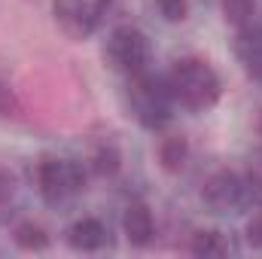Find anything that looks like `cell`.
<instances>
[{
    "label": "cell",
    "instance_id": "6da1fadb",
    "mask_svg": "<svg viewBox=\"0 0 262 259\" xmlns=\"http://www.w3.org/2000/svg\"><path fill=\"white\" fill-rule=\"evenodd\" d=\"M165 79H168V89L174 95V104H180L192 113L210 110L223 95L220 73L204 58H180Z\"/></svg>",
    "mask_w": 262,
    "mask_h": 259
},
{
    "label": "cell",
    "instance_id": "7a4b0ae2",
    "mask_svg": "<svg viewBox=\"0 0 262 259\" xmlns=\"http://www.w3.org/2000/svg\"><path fill=\"white\" fill-rule=\"evenodd\" d=\"M128 110L131 116L149 131H162L174 119V95L165 76H152L149 70L131 76L128 82Z\"/></svg>",
    "mask_w": 262,
    "mask_h": 259
},
{
    "label": "cell",
    "instance_id": "3957f363",
    "mask_svg": "<svg viewBox=\"0 0 262 259\" xmlns=\"http://www.w3.org/2000/svg\"><path fill=\"white\" fill-rule=\"evenodd\" d=\"M152 58V49H149V40L140 28L134 25H119L110 37H107V46H104V61L110 64V70L116 73H125V76H137L149 67Z\"/></svg>",
    "mask_w": 262,
    "mask_h": 259
},
{
    "label": "cell",
    "instance_id": "277c9868",
    "mask_svg": "<svg viewBox=\"0 0 262 259\" xmlns=\"http://www.w3.org/2000/svg\"><path fill=\"white\" fill-rule=\"evenodd\" d=\"M37 186H40V195L49 204H61V201L82 192V186H85V168L76 159L46 156L37 165Z\"/></svg>",
    "mask_w": 262,
    "mask_h": 259
},
{
    "label": "cell",
    "instance_id": "5b68a950",
    "mask_svg": "<svg viewBox=\"0 0 262 259\" xmlns=\"http://www.w3.org/2000/svg\"><path fill=\"white\" fill-rule=\"evenodd\" d=\"M110 3L113 0H55L52 3V15H55L58 28L64 31L67 37L89 40L101 28Z\"/></svg>",
    "mask_w": 262,
    "mask_h": 259
},
{
    "label": "cell",
    "instance_id": "8992f818",
    "mask_svg": "<svg viewBox=\"0 0 262 259\" xmlns=\"http://www.w3.org/2000/svg\"><path fill=\"white\" fill-rule=\"evenodd\" d=\"M201 201L207 204L210 213H238L241 207H247L253 201L250 183H247V177H241L235 171H220L204 183Z\"/></svg>",
    "mask_w": 262,
    "mask_h": 259
},
{
    "label": "cell",
    "instance_id": "52a82bcc",
    "mask_svg": "<svg viewBox=\"0 0 262 259\" xmlns=\"http://www.w3.org/2000/svg\"><path fill=\"white\" fill-rule=\"evenodd\" d=\"M235 55L250 79L262 82V25H244L235 37Z\"/></svg>",
    "mask_w": 262,
    "mask_h": 259
},
{
    "label": "cell",
    "instance_id": "ba28073f",
    "mask_svg": "<svg viewBox=\"0 0 262 259\" xmlns=\"http://www.w3.org/2000/svg\"><path fill=\"white\" fill-rule=\"evenodd\" d=\"M107 241H110V232L98 217H82L67 229V244L79 253H95L107 247Z\"/></svg>",
    "mask_w": 262,
    "mask_h": 259
},
{
    "label": "cell",
    "instance_id": "9c48e42d",
    "mask_svg": "<svg viewBox=\"0 0 262 259\" xmlns=\"http://www.w3.org/2000/svg\"><path fill=\"white\" fill-rule=\"evenodd\" d=\"M122 229H125V238H128L134 247H146L152 238H156V223H152V213L146 204H128L125 217H122Z\"/></svg>",
    "mask_w": 262,
    "mask_h": 259
},
{
    "label": "cell",
    "instance_id": "30bf717a",
    "mask_svg": "<svg viewBox=\"0 0 262 259\" xmlns=\"http://www.w3.org/2000/svg\"><path fill=\"white\" fill-rule=\"evenodd\" d=\"M195 256H204V259H216V256H229L235 253L232 241L223 235V232H213V229H201L192 235V247H189Z\"/></svg>",
    "mask_w": 262,
    "mask_h": 259
},
{
    "label": "cell",
    "instance_id": "8fae6325",
    "mask_svg": "<svg viewBox=\"0 0 262 259\" xmlns=\"http://www.w3.org/2000/svg\"><path fill=\"white\" fill-rule=\"evenodd\" d=\"M186 159H189V143H186L183 134L165 137V140L159 143V162H162V168H165L168 174H180L183 165H186Z\"/></svg>",
    "mask_w": 262,
    "mask_h": 259
},
{
    "label": "cell",
    "instance_id": "7c38bea8",
    "mask_svg": "<svg viewBox=\"0 0 262 259\" xmlns=\"http://www.w3.org/2000/svg\"><path fill=\"white\" fill-rule=\"evenodd\" d=\"M12 238H15V244L21 250H46L49 247V235L37 223H18L15 232H12Z\"/></svg>",
    "mask_w": 262,
    "mask_h": 259
},
{
    "label": "cell",
    "instance_id": "4fadbf2b",
    "mask_svg": "<svg viewBox=\"0 0 262 259\" xmlns=\"http://www.w3.org/2000/svg\"><path fill=\"white\" fill-rule=\"evenodd\" d=\"M256 12H259V3L256 0H223V15L235 28L253 25L256 21Z\"/></svg>",
    "mask_w": 262,
    "mask_h": 259
},
{
    "label": "cell",
    "instance_id": "5bb4252c",
    "mask_svg": "<svg viewBox=\"0 0 262 259\" xmlns=\"http://www.w3.org/2000/svg\"><path fill=\"white\" fill-rule=\"evenodd\" d=\"M95 171L98 174H116L119 171V165H122V156H119V149H116V143H101L98 149H95Z\"/></svg>",
    "mask_w": 262,
    "mask_h": 259
},
{
    "label": "cell",
    "instance_id": "9a60e30c",
    "mask_svg": "<svg viewBox=\"0 0 262 259\" xmlns=\"http://www.w3.org/2000/svg\"><path fill=\"white\" fill-rule=\"evenodd\" d=\"M156 9L165 15V21H183L189 15V0H156Z\"/></svg>",
    "mask_w": 262,
    "mask_h": 259
},
{
    "label": "cell",
    "instance_id": "2e32d148",
    "mask_svg": "<svg viewBox=\"0 0 262 259\" xmlns=\"http://www.w3.org/2000/svg\"><path fill=\"white\" fill-rule=\"evenodd\" d=\"M18 113V101L12 95V89L0 79V116H15Z\"/></svg>",
    "mask_w": 262,
    "mask_h": 259
},
{
    "label": "cell",
    "instance_id": "e0dca14e",
    "mask_svg": "<svg viewBox=\"0 0 262 259\" xmlns=\"http://www.w3.org/2000/svg\"><path fill=\"white\" fill-rule=\"evenodd\" d=\"M247 241H250L253 247H262V210L253 213L250 223H247Z\"/></svg>",
    "mask_w": 262,
    "mask_h": 259
},
{
    "label": "cell",
    "instance_id": "ac0fdd59",
    "mask_svg": "<svg viewBox=\"0 0 262 259\" xmlns=\"http://www.w3.org/2000/svg\"><path fill=\"white\" fill-rule=\"evenodd\" d=\"M247 183H250V198L262 204V162H259V165H253V171H250Z\"/></svg>",
    "mask_w": 262,
    "mask_h": 259
},
{
    "label": "cell",
    "instance_id": "d6986e66",
    "mask_svg": "<svg viewBox=\"0 0 262 259\" xmlns=\"http://www.w3.org/2000/svg\"><path fill=\"white\" fill-rule=\"evenodd\" d=\"M15 189V183H12V177L6 174V171H0V204H6L9 201V195Z\"/></svg>",
    "mask_w": 262,
    "mask_h": 259
}]
</instances>
